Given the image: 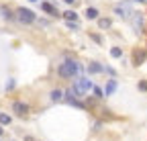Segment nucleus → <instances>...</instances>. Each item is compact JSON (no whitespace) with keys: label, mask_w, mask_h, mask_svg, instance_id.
I'll list each match as a JSON object with an SVG mask.
<instances>
[{"label":"nucleus","mask_w":147,"mask_h":141,"mask_svg":"<svg viewBox=\"0 0 147 141\" xmlns=\"http://www.w3.org/2000/svg\"><path fill=\"white\" fill-rule=\"evenodd\" d=\"M14 12H16V19L21 21V23H25V25H31V23H35V21H37V14H35L33 10L25 8V6H18Z\"/></svg>","instance_id":"f03ea898"},{"label":"nucleus","mask_w":147,"mask_h":141,"mask_svg":"<svg viewBox=\"0 0 147 141\" xmlns=\"http://www.w3.org/2000/svg\"><path fill=\"white\" fill-rule=\"evenodd\" d=\"M0 135H2V127H0Z\"/></svg>","instance_id":"4be33fe9"},{"label":"nucleus","mask_w":147,"mask_h":141,"mask_svg":"<svg viewBox=\"0 0 147 141\" xmlns=\"http://www.w3.org/2000/svg\"><path fill=\"white\" fill-rule=\"evenodd\" d=\"M80 63L78 61H74V59H67V61H63L61 65H59V76L61 78H74V76H78V72H80Z\"/></svg>","instance_id":"f257e3e1"},{"label":"nucleus","mask_w":147,"mask_h":141,"mask_svg":"<svg viewBox=\"0 0 147 141\" xmlns=\"http://www.w3.org/2000/svg\"><path fill=\"white\" fill-rule=\"evenodd\" d=\"M51 100H53V102L63 100V92H61V90H53V92H51Z\"/></svg>","instance_id":"ddd939ff"},{"label":"nucleus","mask_w":147,"mask_h":141,"mask_svg":"<svg viewBox=\"0 0 147 141\" xmlns=\"http://www.w3.org/2000/svg\"><path fill=\"white\" fill-rule=\"evenodd\" d=\"M115 90H117V82H115V80H108V84H106V90H104V94H106V96H110V94H113Z\"/></svg>","instance_id":"9b49d317"},{"label":"nucleus","mask_w":147,"mask_h":141,"mask_svg":"<svg viewBox=\"0 0 147 141\" xmlns=\"http://www.w3.org/2000/svg\"><path fill=\"white\" fill-rule=\"evenodd\" d=\"M135 2H147V0H135Z\"/></svg>","instance_id":"aec40b11"},{"label":"nucleus","mask_w":147,"mask_h":141,"mask_svg":"<svg viewBox=\"0 0 147 141\" xmlns=\"http://www.w3.org/2000/svg\"><path fill=\"white\" fill-rule=\"evenodd\" d=\"M110 55H113V57H121V55H123L121 47H113V49H110Z\"/></svg>","instance_id":"dca6fc26"},{"label":"nucleus","mask_w":147,"mask_h":141,"mask_svg":"<svg viewBox=\"0 0 147 141\" xmlns=\"http://www.w3.org/2000/svg\"><path fill=\"white\" fill-rule=\"evenodd\" d=\"M90 37L94 39L96 43H102V37H100V35H96V33H90Z\"/></svg>","instance_id":"f3484780"},{"label":"nucleus","mask_w":147,"mask_h":141,"mask_svg":"<svg viewBox=\"0 0 147 141\" xmlns=\"http://www.w3.org/2000/svg\"><path fill=\"white\" fill-rule=\"evenodd\" d=\"M98 27L104 31V29H110L113 27V19H108V16H102V19H98Z\"/></svg>","instance_id":"6e6552de"},{"label":"nucleus","mask_w":147,"mask_h":141,"mask_svg":"<svg viewBox=\"0 0 147 141\" xmlns=\"http://www.w3.org/2000/svg\"><path fill=\"white\" fill-rule=\"evenodd\" d=\"M41 8H43V12L49 14V16H59V10L55 8L51 2H41Z\"/></svg>","instance_id":"0eeeda50"},{"label":"nucleus","mask_w":147,"mask_h":141,"mask_svg":"<svg viewBox=\"0 0 147 141\" xmlns=\"http://www.w3.org/2000/svg\"><path fill=\"white\" fill-rule=\"evenodd\" d=\"M29 2H37V0H29Z\"/></svg>","instance_id":"412c9836"},{"label":"nucleus","mask_w":147,"mask_h":141,"mask_svg":"<svg viewBox=\"0 0 147 141\" xmlns=\"http://www.w3.org/2000/svg\"><path fill=\"white\" fill-rule=\"evenodd\" d=\"M12 111L16 113V115H21V117H25L27 113H29V104H25V102H12Z\"/></svg>","instance_id":"423d86ee"},{"label":"nucleus","mask_w":147,"mask_h":141,"mask_svg":"<svg viewBox=\"0 0 147 141\" xmlns=\"http://www.w3.org/2000/svg\"><path fill=\"white\" fill-rule=\"evenodd\" d=\"M139 90H143V92L147 90V80H141L139 82Z\"/></svg>","instance_id":"a211bd4d"},{"label":"nucleus","mask_w":147,"mask_h":141,"mask_svg":"<svg viewBox=\"0 0 147 141\" xmlns=\"http://www.w3.org/2000/svg\"><path fill=\"white\" fill-rule=\"evenodd\" d=\"M86 19H90V21H94V19H98V10L90 6V8L86 10Z\"/></svg>","instance_id":"f8f14e48"},{"label":"nucleus","mask_w":147,"mask_h":141,"mask_svg":"<svg viewBox=\"0 0 147 141\" xmlns=\"http://www.w3.org/2000/svg\"><path fill=\"white\" fill-rule=\"evenodd\" d=\"M145 57H147V51H145L143 47H135V49H133V55H131V59H133V65H135V67L143 65Z\"/></svg>","instance_id":"20e7f679"},{"label":"nucleus","mask_w":147,"mask_h":141,"mask_svg":"<svg viewBox=\"0 0 147 141\" xmlns=\"http://www.w3.org/2000/svg\"><path fill=\"white\" fill-rule=\"evenodd\" d=\"M12 119L8 117V115H4V113H0V125H8Z\"/></svg>","instance_id":"2eb2a0df"},{"label":"nucleus","mask_w":147,"mask_h":141,"mask_svg":"<svg viewBox=\"0 0 147 141\" xmlns=\"http://www.w3.org/2000/svg\"><path fill=\"white\" fill-rule=\"evenodd\" d=\"M92 92L96 94V98H102V96H104V90H102L100 86H92Z\"/></svg>","instance_id":"4468645a"},{"label":"nucleus","mask_w":147,"mask_h":141,"mask_svg":"<svg viewBox=\"0 0 147 141\" xmlns=\"http://www.w3.org/2000/svg\"><path fill=\"white\" fill-rule=\"evenodd\" d=\"M102 69H104V67H102L98 61H92V63L88 65V72H90V74H100Z\"/></svg>","instance_id":"1a4fd4ad"},{"label":"nucleus","mask_w":147,"mask_h":141,"mask_svg":"<svg viewBox=\"0 0 147 141\" xmlns=\"http://www.w3.org/2000/svg\"><path fill=\"white\" fill-rule=\"evenodd\" d=\"M115 12H117L119 16H123V19H127V16H131V14H133V10H131V6H129V2H121V4H117Z\"/></svg>","instance_id":"39448f33"},{"label":"nucleus","mask_w":147,"mask_h":141,"mask_svg":"<svg viewBox=\"0 0 147 141\" xmlns=\"http://www.w3.org/2000/svg\"><path fill=\"white\" fill-rule=\"evenodd\" d=\"M61 16L65 21H78V12L76 10H65V12H61Z\"/></svg>","instance_id":"9d476101"},{"label":"nucleus","mask_w":147,"mask_h":141,"mask_svg":"<svg viewBox=\"0 0 147 141\" xmlns=\"http://www.w3.org/2000/svg\"><path fill=\"white\" fill-rule=\"evenodd\" d=\"M65 4H76V0H63Z\"/></svg>","instance_id":"6ab92c4d"},{"label":"nucleus","mask_w":147,"mask_h":141,"mask_svg":"<svg viewBox=\"0 0 147 141\" xmlns=\"http://www.w3.org/2000/svg\"><path fill=\"white\" fill-rule=\"evenodd\" d=\"M92 86H94V84H92L88 78H78L76 84H74V90H76L78 96H84L88 90H92Z\"/></svg>","instance_id":"7ed1b4c3"}]
</instances>
